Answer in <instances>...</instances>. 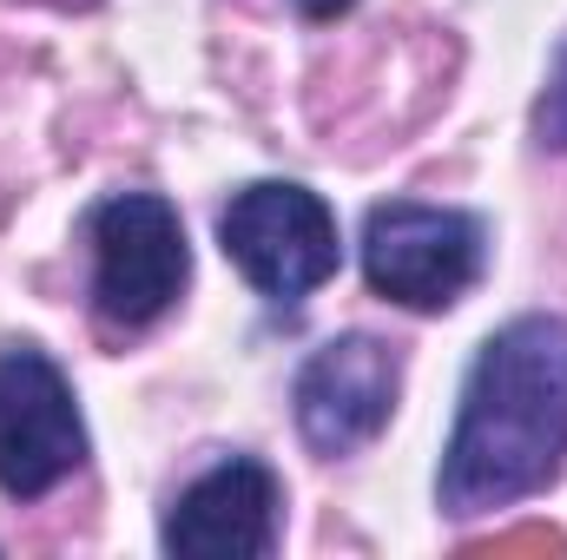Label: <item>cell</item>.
<instances>
[{
  "label": "cell",
  "mask_w": 567,
  "mask_h": 560,
  "mask_svg": "<svg viewBox=\"0 0 567 560\" xmlns=\"http://www.w3.org/2000/svg\"><path fill=\"white\" fill-rule=\"evenodd\" d=\"M86 462V422L73 403L66 370L33 350L7 343L0 350V495L40 501Z\"/></svg>",
  "instance_id": "cell-5"
},
{
  "label": "cell",
  "mask_w": 567,
  "mask_h": 560,
  "mask_svg": "<svg viewBox=\"0 0 567 560\" xmlns=\"http://www.w3.org/2000/svg\"><path fill=\"white\" fill-rule=\"evenodd\" d=\"M303 7H310V13H337L343 0H303Z\"/></svg>",
  "instance_id": "cell-9"
},
{
  "label": "cell",
  "mask_w": 567,
  "mask_h": 560,
  "mask_svg": "<svg viewBox=\"0 0 567 560\" xmlns=\"http://www.w3.org/2000/svg\"><path fill=\"white\" fill-rule=\"evenodd\" d=\"M535 139L548 152H567V53L555 66V80H548V93H542V106H535Z\"/></svg>",
  "instance_id": "cell-8"
},
{
  "label": "cell",
  "mask_w": 567,
  "mask_h": 560,
  "mask_svg": "<svg viewBox=\"0 0 567 560\" xmlns=\"http://www.w3.org/2000/svg\"><path fill=\"white\" fill-rule=\"evenodd\" d=\"M218 245L225 258L258 283L265 297L278 303H297L310 297L317 283L337 278V218L317 191L290 185V178H265V185H245L225 218H218Z\"/></svg>",
  "instance_id": "cell-4"
},
{
  "label": "cell",
  "mask_w": 567,
  "mask_h": 560,
  "mask_svg": "<svg viewBox=\"0 0 567 560\" xmlns=\"http://www.w3.org/2000/svg\"><path fill=\"white\" fill-rule=\"evenodd\" d=\"M278 475L251 455H231L165 508L158 548L178 560H265L278 548Z\"/></svg>",
  "instance_id": "cell-7"
},
{
  "label": "cell",
  "mask_w": 567,
  "mask_h": 560,
  "mask_svg": "<svg viewBox=\"0 0 567 560\" xmlns=\"http://www.w3.org/2000/svg\"><path fill=\"white\" fill-rule=\"evenodd\" d=\"M93 245V310L113 330L158 323L192 278V245L158 191H113L86 211Z\"/></svg>",
  "instance_id": "cell-2"
},
{
  "label": "cell",
  "mask_w": 567,
  "mask_h": 560,
  "mask_svg": "<svg viewBox=\"0 0 567 560\" xmlns=\"http://www.w3.org/2000/svg\"><path fill=\"white\" fill-rule=\"evenodd\" d=\"M567 462V317L502 323L462 383L455 435L442 448L435 501L449 521H475L542 495Z\"/></svg>",
  "instance_id": "cell-1"
},
{
  "label": "cell",
  "mask_w": 567,
  "mask_h": 560,
  "mask_svg": "<svg viewBox=\"0 0 567 560\" xmlns=\"http://www.w3.org/2000/svg\"><path fill=\"white\" fill-rule=\"evenodd\" d=\"M396 350L383 336H330L323 350L303 356L297 370V390H290V409H297V435L317 448V455H357L363 442L383 435V422L396 409Z\"/></svg>",
  "instance_id": "cell-6"
},
{
  "label": "cell",
  "mask_w": 567,
  "mask_h": 560,
  "mask_svg": "<svg viewBox=\"0 0 567 560\" xmlns=\"http://www.w3.org/2000/svg\"><path fill=\"white\" fill-rule=\"evenodd\" d=\"M488 265V225L455 205L390 198L363 218V278L377 297L403 310H449L462 303Z\"/></svg>",
  "instance_id": "cell-3"
}]
</instances>
